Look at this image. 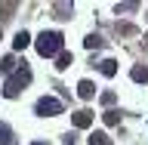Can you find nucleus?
<instances>
[{
    "instance_id": "20e7f679",
    "label": "nucleus",
    "mask_w": 148,
    "mask_h": 145,
    "mask_svg": "<svg viewBox=\"0 0 148 145\" xmlns=\"http://www.w3.org/2000/svg\"><path fill=\"white\" fill-rule=\"evenodd\" d=\"M90 124H92V111H86V108H83V111H77V114H74V127L86 130Z\"/></svg>"
},
{
    "instance_id": "4468645a",
    "label": "nucleus",
    "mask_w": 148,
    "mask_h": 145,
    "mask_svg": "<svg viewBox=\"0 0 148 145\" xmlns=\"http://www.w3.org/2000/svg\"><path fill=\"white\" fill-rule=\"evenodd\" d=\"M86 46H90V49H92V46H102V37H96V34H90V37H86Z\"/></svg>"
},
{
    "instance_id": "f03ea898",
    "label": "nucleus",
    "mask_w": 148,
    "mask_h": 145,
    "mask_svg": "<svg viewBox=\"0 0 148 145\" xmlns=\"http://www.w3.org/2000/svg\"><path fill=\"white\" fill-rule=\"evenodd\" d=\"M28 80H31V68H28V65H22V68H18V71L6 80V87H3V96H9V99H12V96H18V93L28 87Z\"/></svg>"
},
{
    "instance_id": "423d86ee",
    "label": "nucleus",
    "mask_w": 148,
    "mask_h": 145,
    "mask_svg": "<svg viewBox=\"0 0 148 145\" xmlns=\"http://www.w3.org/2000/svg\"><path fill=\"white\" fill-rule=\"evenodd\" d=\"M99 71L105 74V77H114V74H117V62H114V59H105V62L99 65Z\"/></svg>"
},
{
    "instance_id": "9d476101",
    "label": "nucleus",
    "mask_w": 148,
    "mask_h": 145,
    "mask_svg": "<svg viewBox=\"0 0 148 145\" xmlns=\"http://www.w3.org/2000/svg\"><path fill=\"white\" fill-rule=\"evenodd\" d=\"M9 139H12L9 127H6V124H0V145H9Z\"/></svg>"
},
{
    "instance_id": "6e6552de",
    "label": "nucleus",
    "mask_w": 148,
    "mask_h": 145,
    "mask_svg": "<svg viewBox=\"0 0 148 145\" xmlns=\"http://www.w3.org/2000/svg\"><path fill=\"white\" fill-rule=\"evenodd\" d=\"M90 145H111V139L105 136V133H92V136H90Z\"/></svg>"
},
{
    "instance_id": "ddd939ff",
    "label": "nucleus",
    "mask_w": 148,
    "mask_h": 145,
    "mask_svg": "<svg viewBox=\"0 0 148 145\" xmlns=\"http://www.w3.org/2000/svg\"><path fill=\"white\" fill-rule=\"evenodd\" d=\"M0 68H3V71H12V68H16V62H12V56H6V59L0 62Z\"/></svg>"
},
{
    "instance_id": "f257e3e1",
    "label": "nucleus",
    "mask_w": 148,
    "mask_h": 145,
    "mask_svg": "<svg viewBox=\"0 0 148 145\" xmlns=\"http://www.w3.org/2000/svg\"><path fill=\"white\" fill-rule=\"evenodd\" d=\"M37 53L40 56H59L62 53V34L59 31H43L37 37Z\"/></svg>"
},
{
    "instance_id": "39448f33",
    "label": "nucleus",
    "mask_w": 148,
    "mask_h": 145,
    "mask_svg": "<svg viewBox=\"0 0 148 145\" xmlns=\"http://www.w3.org/2000/svg\"><path fill=\"white\" fill-rule=\"evenodd\" d=\"M77 93H80V99H92V96H96V87H92L90 80H80L77 83Z\"/></svg>"
},
{
    "instance_id": "f8f14e48",
    "label": "nucleus",
    "mask_w": 148,
    "mask_h": 145,
    "mask_svg": "<svg viewBox=\"0 0 148 145\" xmlns=\"http://www.w3.org/2000/svg\"><path fill=\"white\" fill-rule=\"evenodd\" d=\"M68 65H71V53H59V65H56V68H68Z\"/></svg>"
},
{
    "instance_id": "1a4fd4ad",
    "label": "nucleus",
    "mask_w": 148,
    "mask_h": 145,
    "mask_svg": "<svg viewBox=\"0 0 148 145\" xmlns=\"http://www.w3.org/2000/svg\"><path fill=\"white\" fill-rule=\"evenodd\" d=\"M133 80H148V68H142V65H136V68H133Z\"/></svg>"
},
{
    "instance_id": "7ed1b4c3",
    "label": "nucleus",
    "mask_w": 148,
    "mask_h": 145,
    "mask_svg": "<svg viewBox=\"0 0 148 145\" xmlns=\"http://www.w3.org/2000/svg\"><path fill=\"white\" fill-rule=\"evenodd\" d=\"M37 114H62V102L59 99H53V96H43V99L37 102Z\"/></svg>"
},
{
    "instance_id": "dca6fc26",
    "label": "nucleus",
    "mask_w": 148,
    "mask_h": 145,
    "mask_svg": "<svg viewBox=\"0 0 148 145\" xmlns=\"http://www.w3.org/2000/svg\"><path fill=\"white\" fill-rule=\"evenodd\" d=\"M34 145H49V142H34Z\"/></svg>"
},
{
    "instance_id": "2eb2a0df",
    "label": "nucleus",
    "mask_w": 148,
    "mask_h": 145,
    "mask_svg": "<svg viewBox=\"0 0 148 145\" xmlns=\"http://www.w3.org/2000/svg\"><path fill=\"white\" fill-rule=\"evenodd\" d=\"M114 99H117L114 93H102V105H114Z\"/></svg>"
},
{
    "instance_id": "9b49d317",
    "label": "nucleus",
    "mask_w": 148,
    "mask_h": 145,
    "mask_svg": "<svg viewBox=\"0 0 148 145\" xmlns=\"http://www.w3.org/2000/svg\"><path fill=\"white\" fill-rule=\"evenodd\" d=\"M117 120H120V111H105V124H108V127H114Z\"/></svg>"
},
{
    "instance_id": "0eeeda50",
    "label": "nucleus",
    "mask_w": 148,
    "mask_h": 145,
    "mask_svg": "<svg viewBox=\"0 0 148 145\" xmlns=\"http://www.w3.org/2000/svg\"><path fill=\"white\" fill-rule=\"evenodd\" d=\"M28 43H31V37H28L25 31H18V34H16V40H12V46H16V49H25Z\"/></svg>"
}]
</instances>
